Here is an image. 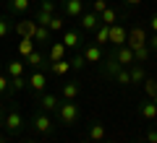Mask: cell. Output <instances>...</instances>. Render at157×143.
<instances>
[{
	"mask_svg": "<svg viewBox=\"0 0 157 143\" xmlns=\"http://www.w3.org/2000/svg\"><path fill=\"white\" fill-rule=\"evenodd\" d=\"M78 26L84 29V31H94L97 26H100V16L92 11H84L81 16H78Z\"/></svg>",
	"mask_w": 157,
	"mask_h": 143,
	"instance_id": "cell-8",
	"label": "cell"
},
{
	"mask_svg": "<svg viewBox=\"0 0 157 143\" xmlns=\"http://www.w3.org/2000/svg\"><path fill=\"white\" fill-rule=\"evenodd\" d=\"M8 86H11V78L0 73V94H6V91H8Z\"/></svg>",
	"mask_w": 157,
	"mask_h": 143,
	"instance_id": "cell-36",
	"label": "cell"
},
{
	"mask_svg": "<svg viewBox=\"0 0 157 143\" xmlns=\"http://www.w3.org/2000/svg\"><path fill=\"white\" fill-rule=\"evenodd\" d=\"M147 31L141 26H131L128 29V37H126V44H128L131 50H134V57H136V63H147L149 60V55H152V50L149 47H147Z\"/></svg>",
	"mask_w": 157,
	"mask_h": 143,
	"instance_id": "cell-1",
	"label": "cell"
},
{
	"mask_svg": "<svg viewBox=\"0 0 157 143\" xmlns=\"http://www.w3.org/2000/svg\"><path fill=\"white\" fill-rule=\"evenodd\" d=\"M11 29H13V26H11V21H8L6 16H0V39H6L8 34H11Z\"/></svg>",
	"mask_w": 157,
	"mask_h": 143,
	"instance_id": "cell-32",
	"label": "cell"
},
{
	"mask_svg": "<svg viewBox=\"0 0 157 143\" xmlns=\"http://www.w3.org/2000/svg\"><path fill=\"white\" fill-rule=\"evenodd\" d=\"M34 29H37V21H34V18H24V21L16 23L18 37H34Z\"/></svg>",
	"mask_w": 157,
	"mask_h": 143,
	"instance_id": "cell-15",
	"label": "cell"
},
{
	"mask_svg": "<svg viewBox=\"0 0 157 143\" xmlns=\"http://www.w3.org/2000/svg\"><path fill=\"white\" fill-rule=\"evenodd\" d=\"M105 8H110V5H107V0H94V3H92V13H97V16H100Z\"/></svg>",
	"mask_w": 157,
	"mask_h": 143,
	"instance_id": "cell-34",
	"label": "cell"
},
{
	"mask_svg": "<svg viewBox=\"0 0 157 143\" xmlns=\"http://www.w3.org/2000/svg\"><path fill=\"white\" fill-rule=\"evenodd\" d=\"M78 143H94V141H89V138H84V141H78Z\"/></svg>",
	"mask_w": 157,
	"mask_h": 143,
	"instance_id": "cell-41",
	"label": "cell"
},
{
	"mask_svg": "<svg viewBox=\"0 0 157 143\" xmlns=\"http://www.w3.org/2000/svg\"><path fill=\"white\" fill-rule=\"evenodd\" d=\"M126 37H128V31H126L123 26H118V23H113V26H110V44H113V47L126 44Z\"/></svg>",
	"mask_w": 157,
	"mask_h": 143,
	"instance_id": "cell-11",
	"label": "cell"
},
{
	"mask_svg": "<svg viewBox=\"0 0 157 143\" xmlns=\"http://www.w3.org/2000/svg\"><path fill=\"white\" fill-rule=\"evenodd\" d=\"M34 47H37V42H34L32 37H21V42H18L16 52H18V57H21V60H26V57L34 52Z\"/></svg>",
	"mask_w": 157,
	"mask_h": 143,
	"instance_id": "cell-12",
	"label": "cell"
},
{
	"mask_svg": "<svg viewBox=\"0 0 157 143\" xmlns=\"http://www.w3.org/2000/svg\"><path fill=\"white\" fill-rule=\"evenodd\" d=\"M39 11H45V13H55V11H58L55 0H39Z\"/></svg>",
	"mask_w": 157,
	"mask_h": 143,
	"instance_id": "cell-33",
	"label": "cell"
},
{
	"mask_svg": "<svg viewBox=\"0 0 157 143\" xmlns=\"http://www.w3.org/2000/svg\"><path fill=\"white\" fill-rule=\"evenodd\" d=\"M144 143H147V141H144Z\"/></svg>",
	"mask_w": 157,
	"mask_h": 143,
	"instance_id": "cell-45",
	"label": "cell"
},
{
	"mask_svg": "<svg viewBox=\"0 0 157 143\" xmlns=\"http://www.w3.org/2000/svg\"><path fill=\"white\" fill-rule=\"evenodd\" d=\"M29 88H32L34 94H45V88H47V76L42 70H34L32 76H29Z\"/></svg>",
	"mask_w": 157,
	"mask_h": 143,
	"instance_id": "cell-6",
	"label": "cell"
},
{
	"mask_svg": "<svg viewBox=\"0 0 157 143\" xmlns=\"http://www.w3.org/2000/svg\"><path fill=\"white\" fill-rule=\"evenodd\" d=\"M144 91H147V99H157V81L155 78H144Z\"/></svg>",
	"mask_w": 157,
	"mask_h": 143,
	"instance_id": "cell-28",
	"label": "cell"
},
{
	"mask_svg": "<svg viewBox=\"0 0 157 143\" xmlns=\"http://www.w3.org/2000/svg\"><path fill=\"white\" fill-rule=\"evenodd\" d=\"M115 83H121V86H131V76H128V68H121V70L115 73Z\"/></svg>",
	"mask_w": 157,
	"mask_h": 143,
	"instance_id": "cell-29",
	"label": "cell"
},
{
	"mask_svg": "<svg viewBox=\"0 0 157 143\" xmlns=\"http://www.w3.org/2000/svg\"><path fill=\"white\" fill-rule=\"evenodd\" d=\"M84 65H86L84 55H76V57H73V60H71V68H78V70H81V68H84Z\"/></svg>",
	"mask_w": 157,
	"mask_h": 143,
	"instance_id": "cell-35",
	"label": "cell"
},
{
	"mask_svg": "<svg viewBox=\"0 0 157 143\" xmlns=\"http://www.w3.org/2000/svg\"><path fill=\"white\" fill-rule=\"evenodd\" d=\"M47 29H50V31H66V21H63V16H52V21L47 23Z\"/></svg>",
	"mask_w": 157,
	"mask_h": 143,
	"instance_id": "cell-30",
	"label": "cell"
},
{
	"mask_svg": "<svg viewBox=\"0 0 157 143\" xmlns=\"http://www.w3.org/2000/svg\"><path fill=\"white\" fill-rule=\"evenodd\" d=\"M78 91H81V86H78V81H68L66 83V86H63V99H66V102H73V99H76V96H78Z\"/></svg>",
	"mask_w": 157,
	"mask_h": 143,
	"instance_id": "cell-16",
	"label": "cell"
},
{
	"mask_svg": "<svg viewBox=\"0 0 157 143\" xmlns=\"http://www.w3.org/2000/svg\"><path fill=\"white\" fill-rule=\"evenodd\" d=\"M139 115L144 117V120L155 122V120H157V102H155V99H144V102L139 104Z\"/></svg>",
	"mask_w": 157,
	"mask_h": 143,
	"instance_id": "cell-10",
	"label": "cell"
},
{
	"mask_svg": "<svg viewBox=\"0 0 157 143\" xmlns=\"http://www.w3.org/2000/svg\"><path fill=\"white\" fill-rule=\"evenodd\" d=\"M24 143H34V141H24Z\"/></svg>",
	"mask_w": 157,
	"mask_h": 143,
	"instance_id": "cell-43",
	"label": "cell"
},
{
	"mask_svg": "<svg viewBox=\"0 0 157 143\" xmlns=\"http://www.w3.org/2000/svg\"><path fill=\"white\" fill-rule=\"evenodd\" d=\"M63 13L68 18H78L84 13V0H63Z\"/></svg>",
	"mask_w": 157,
	"mask_h": 143,
	"instance_id": "cell-9",
	"label": "cell"
},
{
	"mask_svg": "<svg viewBox=\"0 0 157 143\" xmlns=\"http://www.w3.org/2000/svg\"><path fill=\"white\" fill-rule=\"evenodd\" d=\"M147 47H149L152 52H157V34H152V37L147 39Z\"/></svg>",
	"mask_w": 157,
	"mask_h": 143,
	"instance_id": "cell-38",
	"label": "cell"
},
{
	"mask_svg": "<svg viewBox=\"0 0 157 143\" xmlns=\"http://www.w3.org/2000/svg\"><path fill=\"white\" fill-rule=\"evenodd\" d=\"M110 42V26H105V23H100V26L94 29V44H107Z\"/></svg>",
	"mask_w": 157,
	"mask_h": 143,
	"instance_id": "cell-20",
	"label": "cell"
},
{
	"mask_svg": "<svg viewBox=\"0 0 157 143\" xmlns=\"http://www.w3.org/2000/svg\"><path fill=\"white\" fill-rule=\"evenodd\" d=\"M29 5H32V0H11V3H8L11 13H26Z\"/></svg>",
	"mask_w": 157,
	"mask_h": 143,
	"instance_id": "cell-26",
	"label": "cell"
},
{
	"mask_svg": "<svg viewBox=\"0 0 157 143\" xmlns=\"http://www.w3.org/2000/svg\"><path fill=\"white\" fill-rule=\"evenodd\" d=\"M155 102H157V99H155Z\"/></svg>",
	"mask_w": 157,
	"mask_h": 143,
	"instance_id": "cell-46",
	"label": "cell"
},
{
	"mask_svg": "<svg viewBox=\"0 0 157 143\" xmlns=\"http://www.w3.org/2000/svg\"><path fill=\"white\" fill-rule=\"evenodd\" d=\"M50 70L55 73V76H66L68 70H71V60H58V63H50Z\"/></svg>",
	"mask_w": 157,
	"mask_h": 143,
	"instance_id": "cell-27",
	"label": "cell"
},
{
	"mask_svg": "<svg viewBox=\"0 0 157 143\" xmlns=\"http://www.w3.org/2000/svg\"><path fill=\"white\" fill-rule=\"evenodd\" d=\"M0 70H3V65H0Z\"/></svg>",
	"mask_w": 157,
	"mask_h": 143,
	"instance_id": "cell-44",
	"label": "cell"
},
{
	"mask_svg": "<svg viewBox=\"0 0 157 143\" xmlns=\"http://www.w3.org/2000/svg\"><path fill=\"white\" fill-rule=\"evenodd\" d=\"M37 104H39V112H47V115H52L55 112L58 115V107H60V99H58V94H37Z\"/></svg>",
	"mask_w": 157,
	"mask_h": 143,
	"instance_id": "cell-3",
	"label": "cell"
},
{
	"mask_svg": "<svg viewBox=\"0 0 157 143\" xmlns=\"http://www.w3.org/2000/svg\"><path fill=\"white\" fill-rule=\"evenodd\" d=\"M113 57H115V63L121 68H128V65H134L136 63V57H134V50H131L128 44H121V47H115V50L110 52Z\"/></svg>",
	"mask_w": 157,
	"mask_h": 143,
	"instance_id": "cell-4",
	"label": "cell"
},
{
	"mask_svg": "<svg viewBox=\"0 0 157 143\" xmlns=\"http://www.w3.org/2000/svg\"><path fill=\"white\" fill-rule=\"evenodd\" d=\"M89 141H94V143H102V141H105V125H102V122H92V127H89Z\"/></svg>",
	"mask_w": 157,
	"mask_h": 143,
	"instance_id": "cell-21",
	"label": "cell"
},
{
	"mask_svg": "<svg viewBox=\"0 0 157 143\" xmlns=\"http://www.w3.org/2000/svg\"><path fill=\"white\" fill-rule=\"evenodd\" d=\"M149 29H152V34H157V16L149 18Z\"/></svg>",
	"mask_w": 157,
	"mask_h": 143,
	"instance_id": "cell-39",
	"label": "cell"
},
{
	"mask_svg": "<svg viewBox=\"0 0 157 143\" xmlns=\"http://www.w3.org/2000/svg\"><path fill=\"white\" fill-rule=\"evenodd\" d=\"M102 143H118V141H102Z\"/></svg>",
	"mask_w": 157,
	"mask_h": 143,
	"instance_id": "cell-42",
	"label": "cell"
},
{
	"mask_svg": "<svg viewBox=\"0 0 157 143\" xmlns=\"http://www.w3.org/2000/svg\"><path fill=\"white\" fill-rule=\"evenodd\" d=\"M84 60H86V63H102V60H105L100 44H94V42L86 44V47H84Z\"/></svg>",
	"mask_w": 157,
	"mask_h": 143,
	"instance_id": "cell-13",
	"label": "cell"
},
{
	"mask_svg": "<svg viewBox=\"0 0 157 143\" xmlns=\"http://www.w3.org/2000/svg\"><path fill=\"white\" fill-rule=\"evenodd\" d=\"M24 65H26V63H24L21 57H16V60H11V63H8V78L24 76Z\"/></svg>",
	"mask_w": 157,
	"mask_h": 143,
	"instance_id": "cell-22",
	"label": "cell"
},
{
	"mask_svg": "<svg viewBox=\"0 0 157 143\" xmlns=\"http://www.w3.org/2000/svg\"><path fill=\"white\" fill-rule=\"evenodd\" d=\"M52 16H55V13H45V11H37V16H34V21H37L39 26H47V23L52 21Z\"/></svg>",
	"mask_w": 157,
	"mask_h": 143,
	"instance_id": "cell-31",
	"label": "cell"
},
{
	"mask_svg": "<svg viewBox=\"0 0 157 143\" xmlns=\"http://www.w3.org/2000/svg\"><path fill=\"white\" fill-rule=\"evenodd\" d=\"M147 143H157V127H149L147 130Z\"/></svg>",
	"mask_w": 157,
	"mask_h": 143,
	"instance_id": "cell-37",
	"label": "cell"
},
{
	"mask_svg": "<svg viewBox=\"0 0 157 143\" xmlns=\"http://www.w3.org/2000/svg\"><path fill=\"white\" fill-rule=\"evenodd\" d=\"M123 3H128V5H139L141 0H123Z\"/></svg>",
	"mask_w": 157,
	"mask_h": 143,
	"instance_id": "cell-40",
	"label": "cell"
},
{
	"mask_svg": "<svg viewBox=\"0 0 157 143\" xmlns=\"http://www.w3.org/2000/svg\"><path fill=\"white\" fill-rule=\"evenodd\" d=\"M50 29H47V26H39V23H37V29H34V42H37V44H45V42H50Z\"/></svg>",
	"mask_w": 157,
	"mask_h": 143,
	"instance_id": "cell-23",
	"label": "cell"
},
{
	"mask_svg": "<svg viewBox=\"0 0 157 143\" xmlns=\"http://www.w3.org/2000/svg\"><path fill=\"white\" fill-rule=\"evenodd\" d=\"M3 125H6L8 133H18L24 127V117L18 115V112H6V117H3Z\"/></svg>",
	"mask_w": 157,
	"mask_h": 143,
	"instance_id": "cell-7",
	"label": "cell"
},
{
	"mask_svg": "<svg viewBox=\"0 0 157 143\" xmlns=\"http://www.w3.org/2000/svg\"><path fill=\"white\" fill-rule=\"evenodd\" d=\"M24 63H26V65H32L34 70H42V68L47 65V57H45V55H39V52L34 50V52H32V55H29V57H26Z\"/></svg>",
	"mask_w": 157,
	"mask_h": 143,
	"instance_id": "cell-18",
	"label": "cell"
},
{
	"mask_svg": "<svg viewBox=\"0 0 157 143\" xmlns=\"http://www.w3.org/2000/svg\"><path fill=\"white\" fill-rule=\"evenodd\" d=\"M32 125H34V130L42 133V135L52 133V120H50V115H47V112H37V115H34V120H32Z\"/></svg>",
	"mask_w": 157,
	"mask_h": 143,
	"instance_id": "cell-5",
	"label": "cell"
},
{
	"mask_svg": "<svg viewBox=\"0 0 157 143\" xmlns=\"http://www.w3.org/2000/svg\"><path fill=\"white\" fill-rule=\"evenodd\" d=\"M128 76H131V86H134V83H144L147 70L139 65V63H134V65H128Z\"/></svg>",
	"mask_w": 157,
	"mask_h": 143,
	"instance_id": "cell-17",
	"label": "cell"
},
{
	"mask_svg": "<svg viewBox=\"0 0 157 143\" xmlns=\"http://www.w3.org/2000/svg\"><path fill=\"white\" fill-rule=\"evenodd\" d=\"M115 21H118V11L115 8H105V11L100 13V23H105V26H113Z\"/></svg>",
	"mask_w": 157,
	"mask_h": 143,
	"instance_id": "cell-24",
	"label": "cell"
},
{
	"mask_svg": "<svg viewBox=\"0 0 157 143\" xmlns=\"http://www.w3.org/2000/svg\"><path fill=\"white\" fill-rule=\"evenodd\" d=\"M66 44L63 42H52V47H50V63H58V60H66Z\"/></svg>",
	"mask_w": 157,
	"mask_h": 143,
	"instance_id": "cell-19",
	"label": "cell"
},
{
	"mask_svg": "<svg viewBox=\"0 0 157 143\" xmlns=\"http://www.w3.org/2000/svg\"><path fill=\"white\" fill-rule=\"evenodd\" d=\"M26 86H29V78H24V76H16V78H11V86H8V91L18 94V91H24Z\"/></svg>",
	"mask_w": 157,
	"mask_h": 143,
	"instance_id": "cell-25",
	"label": "cell"
},
{
	"mask_svg": "<svg viewBox=\"0 0 157 143\" xmlns=\"http://www.w3.org/2000/svg\"><path fill=\"white\" fill-rule=\"evenodd\" d=\"M78 117H81L78 104L63 99L60 107H58V122H60V125H66V127H71V125H76V122H78Z\"/></svg>",
	"mask_w": 157,
	"mask_h": 143,
	"instance_id": "cell-2",
	"label": "cell"
},
{
	"mask_svg": "<svg viewBox=\"0 0 157 143\" xmlns=\"http://www.w3.org/2000/svg\"><path fill=\"white\" fill-rule=\"evenodd\" d=\"M60 42L66 44V50H76L78 44H81V34H78V31H73V29H68V31H63Z\"/></svg>",
	"mask_w": 157,
	"mask_h": 143,
	"instance_id": "cell-14",
	"label": "cell"
}]
</instances>
